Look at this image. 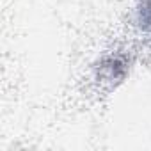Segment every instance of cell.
Returning <instances> with one entry per match:
<instances>
[{"instance_id":"1","label":"cell","mask_w":151,"mask_h":151,"mask_svg":"<svg viewBox=\"0 0 151 151\" xmlns=\"http://www.w3.org/2000/svg\"><path fill=\"white\" fill-rule=\"evenodd\" d=\"M98 75H100L103 80H109V82L123 80V77L126 75V62L121 57H117V55L105 57L101 60V64H100Z\"/></svg>"}]
</instances>
